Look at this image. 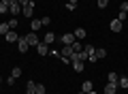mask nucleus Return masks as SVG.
Returning a JSON list of instances; mask_svg holds the SVG:
<instances>
[{"instance_id": "obj_9", "label": "nucleus", "mask_w": 128, "mask_h": 94, "mask_svg": "<svg viewBox=\"0 0 128 94\" xmlns=\"http://www.w3.org/2000/svg\"><path fill=\"white\" fill-rule=\"evenodd\" d=\"M122 24H124V22H120V19H113V22L109 24V28H111L113 32H120V30H122Z\"/></svg>"}, {"instance_id": "obj_4", "label": "nucleus", "mask_w": 128, "mask_h": 94, "mask_svg": "<svg viewBox=\"0 0 128 94\" xmlns=\"http://www.w3.org/2000/svg\"><path fill=\"white\" fill-rule=\"evenodd\" d=\"M26 41H28V45H32V47H36L41 41H38V36H36V32H28L26 34Z\"/></svg>"}, {"instance_id": "obj_25", "label": "nucleus", "mask_w": 128, "mask_h": 94, "mask_svg": "<svg viewBox=\"0 0 128 94\" xmlns=\"http://www.w3.org/2000/svg\"><path fill=\"white\" fill-rule=\"evenodd\" d=\"M0 13H9V7H6L2 0H0Z\"/></svg>"}, {"instance_id": "obj_3", "label": "nucleus", "mask_w": 128, "mask_h": 94, "mask_svg": "<svg viewBox=\"0 0 128 94\" xmlns=\"http://www.w3.org/2000/svg\"><path fill=\"white\" fill-rule=\"evenodd\" d=\"M60 41H62V45H73L77 39H75V34H73V32H66V34H62V36H60Z\"/></svg>"}, {"instance_id": "obj_15", "label": "nucleus", "mask_w": 128, "mask_h": 94, "mask_svg": "<svg viewBox=\"0 0 128 94\" xmlns=\"http://www.w3.org/2000/svg\"><path fill=\"white\" fill-rule=\"evenodd\" d=\"M73 34H75V39H77V41H81V39H86V30H83V28H77V30H75Z\"/></svg>"}, {"instance_id": "obj_5", "label": "nucleus", "mask_w": 128, "mask_h": 94, "mask_svg": "<svg viewBox=\"0 0 128 94\" xmlns=\"http://www.w3.org/2000/svg\"><path fill=\"white\" fill-rule=\"evenodd\" d=\"M28 47H30V45H28L26 36H19V41H17V49L22 51V54H26V51H28Z\"/></svg>"}, {"instance_id": "obj_1", "label": "nucleus", "mask_w": 128, "mask_h": 94, "mask_svg": "<svg viewBox=\"0 0 128 94\" xmlns=\"http://www.w3.org/2000/svg\"><path fill=\"white\" fill-rule=\"evenodd\" d=\"M75 51H73V47H70V45H62V51H60V58L64 60V62H70V56H73Z\"/></svg>"}, {"instance_id": "obj_28", "label": "nucleus", "mask_w": 128, "mask_h": 94, "mask_svg": "<svg viewBox=\"0 0 128 94\" xmlns=\"http://www.w3.org/2000/svg\"><path fill=\"white\" fill-rule=\"evenodd\" d=\"M107 5H109V0H98V7L100 9H107Z\"/></svg>"}, {"instance_id": "obj_10", "label": "nucleus", "mask_w": 128, "mask_h": 94, "mask_svg": "<svg viewBox=\"0 0 128 94\" xmlns=\"http://www.w3.org/2000/svg\"><path fill=\"white\" fill-rule=\"evenodd\" d=\"M26 94H36V81H28V85H26Z\"/></svg>"}, {"instance_id": "obj_29", "label": "nucleus", "mask_w": 128, "mask_h": 94, "mask_svg": "<svg viewBox=\"0 0 128 94\" xmlns=\"http://www.w3.org/2000/svg\"><path fill=\"white\" fill-rule=\"evenodd\" d=\"M126 17H128V13H122V11H120V15H118V19H120V22H124Z\"/></svg>"}, {"instance_id": "obj_6", "label": "nucleus", "mask_w": 128, "mask_h": 94, "mask_svg": "<svg viewBox=\"0 0 128 94\" xmlns=\"http://www.w3.org/2000/svg\"><path fill=\"white\" fill-rule=\"evenodd\" d=\"M32 11H34V2H28L26 7H22V15H26V17H32Z\"/></svg>"}, {"instance_id": "obj_22", "label": "nucleus", "mask_w": 128, "mask_h": 94, "mask_svg": "<svg viewBox=\"0 0 128 94\" xmlns=\"http://www.w3.org/2000/svg\"><path fill=\"white\" fill-rule=\"evenodd\" d=\"M6 24H9V28H11V30H15V28H17V19H15V17H11Z\"/></svg>"}, {"instance_id": "obj_24", "label": "nucleus", "mask_w": 128, "mask_h": 94, "mask_svg": "<svg viewBox=\"0 0 128 94\" xmlns=\"http://www.w3.org/2000/svg\"><path fill=\"white\" fill-rule=\"evenodd\" d=\"M118 79H120V77L115 75V73H109V81H111V83H118Z\"/></svg>"}, {"instance_id": "obj_19", "label": "nucleus", "mask_w": 128, "mask_h": 94, "mask_svg": "<svg viewBox=\"0 0 128 94\" xmlns=\"http://www.w3.org/2000/svg\"><path fill=\"white\" fill-rule=\"evenodd\" d=\"M9 30H11V28H9V24H6V22H2V24H0V34H6Z\"/></svg>"}, {"instance_id": "obj_30", "label": "nucleus", "mask_w": 128, "mask_h": 94, "mask_svg": "<svg viewBox=\"0 0 128 94\" xmlns=\"http://www.w3.org/2000/svg\"><path fill=\"white\" fill-rule=\"evenodd\" d=\"M41 24H43V26H49L51 19H49V17H43V19H41Z\"/></svg>"}, {"instance_id": "obj_32", "label": "nucleus", "mask_w": 128, "mask_h": 94, "mask_svg": "<svg viewBox=\"0 0 128 94\" xmlns=\"http://www.w3.org/2000/svg\"><path fill=\"white\" fill-rule=\"evenodd\" d=\"M17 2H19V5H22V7H26L28 2H30V0H17Z\"/></svg>"}, {"instance_id": "obj_12", "label": "nucleus", "mask_w": 128, "mask_h": 94, "mask_svg": "<svg viewBox=\"0 0 128 94\" xmlns=\"http://www.w3.org/2000/svg\"><path fill=\"white\" fill-rule=\"evenodd\" d=\"M115 90H118V83H111L109 81V83L105 85V94H115Z\"/></svg>"}, {"instance_id": "obj_16", "label": "nucleus", "mask_w": 128, "mask_h": 94, "mask_svg": "<svg viewBox=\"0 0 128 94\" xmlns=\"http://www.w3.org/2000/svg\"><path fill=\"white\" fill-rule=\"evenodd\" d=\"M96 58H98V60L107 58V49H105V47H98V49H96Z\"/></svg>"}, {"instance_id": "obj_17", "label": "nucleus", "mask_w": 128, "mask_h": 94, "mask_svg": "<svg viewBox=\"0 0 128 94\" xmlns=\"http://www.w3.org/2000/svg\"><path fill=\"white\" fill-rule=\"evenodd\" d=\"M11 77H13V79H17V77H22V68H19V66H15L13 71H11Z\"/></svg>"}, {"instance_id": "obj_8", "label": "nucleus", "mask_w": 128, "mask_h": 94, "mask_svg": "<svg viewBox=\"0 0 128 94\" xmlns=\"http://www.w3.org/2000/svg\"><path fill=\"white\" fill-rule=\"evenodd\" d=\"M9 13H13V17H15L17 13H22V5H19L17 0H15L13 5H9Z\"/></svg>"}, {"instance_id": "obj_31", "label": "nucleus", "mask_w": 128, "mask_h": 94, "mask_svg": "<svg viewBox=\"0 0 128 94\" xmlns=\"http://www.w3.org/2000/svg\"><path fill=\"white\" fill-rule=\"evenodd\" d=\"M75 7H77V5H73V2H66V9H68V11H75Z\"/></svg>"}, {"instance_id": "obj_20", "label": "nucleus", "mask_w": 128, "mask_h": 94, "mask_svg": "<svg viewBox=\"0 0 128 94\" xmlns=\"http://www.w3.org/2000/svg\"><path fill=\"white\" fill-rule=\"evenodd\" d=\"M70 64H73V68H75L77 73H81V71H83V62H70Z\"/></svg>"}, {"instance_id": "obj_34", "label": "nucleus", "mask_w": 128, "mask_h": 94, "mask_svg": "<svg viewBox=\"0 0 128 94\" xmlns=\"http://www.w3.org/2000/svg\"><path fill=\"white\" fill-rule=\"evenodd\" d=\"M88 94H98V92H94V90H92V92H88Z\"/></svg>"}, {"instance_id": "obj_33", "label": "nucleus", "mask_w": 128, "mask_h": 94, "mask_svg": "<svg viewBox=\"0 0 128 94\" xmlns=\"http://www.w3.org/2000/svg\"><path fill=\"white\" fill-rule=\"evenodd\" d=\"M2 2H4V5H6V7H9V5H13L15 0H2Z\"/></svg>"}, {"instance_id": "obj_14", "label": "nucleus", "mask_w": 128, "mask_h": 94, "mask_svg": "<svg viewBox=\"0 0 128 94\" xmlns=\"http://www.w3.org/2000/svg\"><path fill=\"white\" fill-rule=\"evenodd\" d=\"M36 51H38V56H47V43H38Z\"/></svg>"}, {"instance_id": "obj_18", "label": "nucleus", "mask_w": 128, "mask_h": 94, "mask_svg": "<svg viewBox=\"0 0 128 94\" xmlns=\"http://www.w3.org/2000/svg\"><path fill=\"white\" fill-rule=\"evenodd\" d=\"M118 85H120V88H128V77H120V79H118Z\"/></svg>"}, {"instance_id": "obj_35", "label": "nucleus", "mask_w": 128, "mask_h": 94, "mask_svg": "<svg viewBox=\"0 0 128 94\" xmlns=\"http://www.w3.org/2000/svg\"><path fill=\"white\" fill-rule=\"evenodd\" d=\"M0 81H2V79H0Z\"/></svg>"}, {"instance_id": "obj_26", "label": "nucleus", "mask_w": 128, "mask_h": 94, "mask_svg": "<svg viewBox=\"0 0 128 94\" xmlns=\"http://www.w3.org/2000/svg\"><path fill=\"white\" fill-rule=\"evenodd\" d=\"M120 11H122V13H128V2H122V5H120Z\"/></svg>"}, {"instance_id": "obj_21", "label": "nucleus", "mask_w": 128, "mask_h": 94, "mask_svg": "<svg viewBox=\"0 0 128 94\" xmlns=\"http://www.w3.org/2000/svg\"><path fill=\"white\" fill-rule=\"evenodd\" d=\"M70 47H73V51H81V49H83V47H81V41H75Z\"/></svg>"}, {"instance_id": "obj_23", "label": "nucleus", "mask_w": 128, "mask_h": 94, "mask_svg": "<svg viewBox=\"0 0 128 94\" xmlns=\"http://www.w3.org/2000/svg\"><path fill=\"white\" fill-rule=\"evenodd\" d=\"M43 24H41V19H32V30H38Z\"/></svg>"}, {"instance_id": "obj_13", "label": "nucleus", "mask_w": 128, "mask_h": 94, "mask_svg": "<svg viewBox=\"0 0 128 94\" xmlns=\"http://www.w3.org/2000/svg\"><path fill=\"white\" fill-rule=\"evenodd\" d=\"M92 90H94V85H92V81H83V83H81V92H92Z\"/></svg>"}, {"instance_id": "obj_27", "label": "nucleus", "mask_w": 128, "mask_h": 94, "mask_svg": "<svg viewBox=\"0 0 128 94\" xmlns=\"http://www.w3.org/2000/svg\"><path fill=\"white\" fill-rule=\"evenodd\" d=\"M36 94H45V85H41V83H36Z\"/></svg>"}, {"instance_id": "obj_7", "label": "nucleus", "mask_w": 128, "mask_h": 94, "mask_svg": "<svg viewBox=\"0 0 128 94\" xmlns=\"http://www.w3.org/2000/svg\"><path fill=\"white\" fill-rule=\"evenodd\" d=\"M4 39L9 41V43H17V41H19V34H17L15 30H9V32L4 34Z\"/></svg>"}, {"instance_id": "obj_11", "label": "nucleus", "mask_w": 128, "mask_h": 94, "mask_svg": "<svg viewBox=\"0 0 128 94\" xmlns=\"http://www.w3.org/2000/svg\"><path fill=\"white\" fill-rule=\"evenodd\" d=\"M54 41H56V34H54V32H49V30H47V32H45V39H43V43L51 45V43H54Z\"/></svg>"}, {"instance_id": "obj_2", "label": "nucleus", "mask_w": 128, "mask_h": 94, "mask_svg": "<svg viewBox=\"0 0 128 94\" xmlns=\"http://www.w3.org/2000/svg\"><path fill=\"white\" fill-rule=\"evenodd\" d=\"M83 49H86L88 60H90V62H98V58H96V47H94V45H86Z\"/></svg>"}]
</instances>
